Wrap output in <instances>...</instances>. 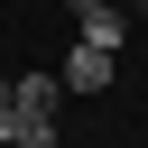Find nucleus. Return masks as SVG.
Wrapping results in <instances>:
<instances>
[{"label":"nucleus","instance_id":"obj_3","mask_svg":"<svg viewBox=\"0 0 148 148\" xmlns=\"http://www.w3.org/2000/svg\"><path fill=\"white\" fill-rule=\"evenodd\" d=\"M74 37H83V46H120V37H130L120 0H74Z\"/></svg>","mask_w":148,"mask_h":148},{"label":"nucleus","instance_id":"obj_2","mask_svg":"<svg viewBox=\"0 0 148 148\" xmlns=\"http://www.w3.org/2000/svg\"><path fill=\"white\" fill-rule=\"evenodd\" d=\"M56 74H65V92H111V74H120V46H83V37H74V56H65Z\"/></svg>","mask_w":148,"mask_h":148},{"label":"nucleus","instance_id":"obj_4","mask_svg":"<svg viewBox=\"0 0 148 148\" xmlns=\"http://www.w3.org/2000/svg\"><path fill=\"white\" fill-rule=\"evenodd\" d=\"M0 111H9V74H0Z\"/></svg>","mask_w":148,"mask_h":148},{"label":"nucleus","instance_id":"obj_1","mask_svg":"<svg viewBox=\"0 0 148 148\" xmlns=\"http://www.w3.org/2000/svg\"><path fill=\"white\" fill-rule=\"evenodd\" d=\"M56 102H65V74H9L0 148H65V130H56Z\"/></svg>","mask_w":148,"mask_h":148},{"label":"nucleus","instance_id":"obj_5","mask_svg":"<svg viewBox=\"0 0 148 148\" xmlns=\"http://www.w3.org/2000/svg\"><path fill=\"white\" fill-rule=\"evenodd\" d=\"M139 28H148V0H139Z\"/></svg>","mask_w":148,"mask_h":148}]
</instances>
